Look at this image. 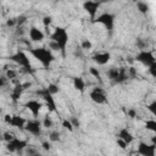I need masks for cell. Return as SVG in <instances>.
<instances>
[{
    "instance_id": "6da1fadb",
    "label": "cell",
    "mask_w": 156,
    "mask_h": 156,
    "mask_svg": "<svg viewBox=\"0 0 156 156\" xmlns=\"http://www.w3.org/2000/svg\"><path fill=\"white\" fill-rule=\"evenodd\" d=\"M28 50L34 56V58H37L45 68H49L51 62L55 60V56L52 55L51 50H49L46 48H33V49H28Z\"/></svg>"
},
{
    "instance_id": "7a4b0ae2",
    "label": "cell",
    "mask_w": 156,
    "mask_h": 156,
    "mask_svg": "<svg viewBox=\"0 0 156 156\" xmlns=\"http://www.w3.org/2000/svg\"><path fill=\"white\" fill-rule=\"evenodd\" d=\"M50 38H51V41L54 44H56L58 50L65 56L66 55V46H67V43H68V34H67L66 29L62 28V27H56L54 33L50 35Z\"/></svg>"
},
{
    "instance_id": "3957f363",
    "label": "cell",
    "mask_w": 156,
    "mask_h": 156,
    "mask_svg": "<svg viewBox=\"0 0 156 156\" xmlns=\"http://www.w3.org/2000/svg\"><path fill=\"white\" fill-rule=\"evenodd\" d=\"M10 60L13 61V62H16L17 65L22 66L23 69H24L26 72L33 73V69H32V66H30V61H29L28 56L26 55V52H23V51H18V52H16L15 55L10 56Z\"/></svg>"
},
{
    "instance_id": "277c9868",
    "label": "cell",
    "mask_w": 156,
    "mask_h": 156,
    "mask_svg": "<svg viewBox=\"0 0 156 156\" xmlns=\"http://www.w3.org/2000/svg\"><path fill=\"white\" fill-rule=\"evenodd\" d=\"M93 22L95 23H101L106 27V29L111 33L112 29H113V24H115V16L112 13H108V12H105L100 16H98Z\"/></svg>"
},
{
    "instance_id": "5b68a950",
    "label": "cell",
    "mask_w": 156,
    "mask_h": 156,
    "mask_svg": "<svg viewBox=\"0 0 156 156\" xmlns=\"http://www.w3.org/2000/svg\"><path fill=\"white\" fill-rule=\"evenodd\" d=\"M135 60L138 62L143 63L144 66H147V67H150L156 61L154 55H152V52L151 51H146V50H140V52L135 56Z\"/></svg>"
},
{
    "instance_id": "8992f818",
    "label": "cell",
    "mask_w": 156,
    "mask_h": 156,
    "mask_svg": "<svg viewBox=\"0 0 156 156\" xmlns=\"http://www.w3.org/2000/svg\"><path fill=\"white\" fill-rule=\"evenodd\" d=\"M37 94H38L39 96H41V98H43V100L45 101V104H46V106H48L49 111H51V112L56 111V104H55V100H54L52 95L48 91V89H46V88L38 90V91H37Z\"/></svg>"
},
{
    "instance_id": "52a82bcc",
    "label": "cell",
    "mask_w": 156,
    "mask_h": 156,
    "mask_svg": "<svg viewBox=\"0 0 156 156\" xmlns=\"http://www.w3.org/2000/svg\"><path fill=\"white\" fill-rule=\"evenodd\" d=\"M90 99L96 104H105L107 101L106 94L102 88H94L90 91Z\"/></svg>"
},
{
    "instance_id": "ba28073f",
    "label": "cell",
    "mask_w": 156,
    "mask_h": 156,
    "mask_svg": "<svg viewBox=\"0 0 156 156\" xmlns=\"http://www.w3.org/2000/svg\"><path fill=\"white\" fill-rule=\"evenodd\" d=\"M26 146H27V141L26 140H22V139H17V138H15L13 140H11V141H9L6 144V149L10 152L21 151V150L26 149Z\"/></svg>"
},
{
    "instance_id": "9c48e42d",
    "label": "cell",
    "mask_w": 156,
    "mask_h": 156,
    "mask_svg": "<svg viewBox=\"0 0 156 156\" xmlns=\"http://www.w3.org/2000/svg\"><path fill=\"white\" fill-rule=\"evenodd\" d=\"M156 146L154 144H146V143H140L138 146V152L141 156H155Z\"/></svg>"
},
{
    "instance_id": "30bf717a",
    "label": "cell",
    "mask_w": 156,
    "mask_h": 156,
    "mask_svg": "<svg viewBox=\"0 0 156 156\" xmlns=\"http://www.w3.org/2000/svg\"><path fill=\"white\" fill-rule=\"evenodd\" d=\"M100 6V2H96V1H87L83 4V7L84 10L89 13L90 18L94 21L95 20V16H96V12H98V9Z\"/></svg>"
},
{
    "instance_id": "8fae6325",
    "label": "cell",
    "mask_w": 156,
    "mask_h": 156,
    "mask_svg": "<svg viewBox=\"0 0 156 156\" xmlns=\"http://www.w3.org/2000/svg\"><path fill=\"white\" fill-rule=\"evenodd\" d=\"M27 132H29L33 135H39L41 133V127H40V122L34 119V121H28L24 128Z\"/></svg>"
},
{
    "instance_id": "7c38bea8",
    "label": "cell",
    "mask_w": 156,
    "mask_h": 156,
    "mask_svg": "<svg viewBox=\"0 0 156 156\" xmlns=\"http://www.w3.org/2000/svg\"><path fill=\"white\" fill-rule=\"evenodd\" d=\"M24 106L33 113V116L35 118L39 116V112H40V108H41V104L39 101H37V100H29V101L26 102Z\"/></svg>"
},
{
    "instance_id": "4fadbf2b",
    "label": "cell",
    "mask_w": 156,
    "mask_h": 156,
    "mask_svg": "<svg viewBox=\"0 0 156 156\" xmlns=\"http://www.w3.org/2000/svg\"><path fill=\"white\" fill-rule=\"evenodd\" d=\"M9 124L12 126V127H15V128L23 129V128H26L27 122H26V119H24L23 117H21V116H11V118H10V121H9Z\"/></svg>"
},
{
    "instance_id": "5bb4252c",
    "label": "cell",
    "mask_w": 156,
    "mask_h": 156,
    "mask_svg": "<svg viewBox=\"0 0 156 156\" xmlns=\"http://www.w3.org/2000/svg\"><path fill=\"white\" fill-rule=\"evenodd\" d=\"M118 139L123 140L127 145H129V144H132V143H133L134 136L132 135V133H130L127 128H123V129H121V130L118 132Z\"/></svg>"
},
{
    "instance_id": "9a60e30c",
    "label": "cell",
    "mask_w": 156,
    "mask_h": 156,
    "mask_svg": "<svg viewBox=\"0 0 156 156\" xmlns=\"http://www.w3.org/2000/svg\"><path fill=\"white\" fill-rule=\"evenodd\" d=\"M29 38L32 41H41L44 39V33L37 28V27H32L29 29Z\"/></svg>"
},
{
    "instance_id": "2e32d148",
    "label": "cell",
    "mask_w": 156,
    "mask_h": 156,
    "mask_svg": "<svg viewBox=\"0 0 156 156\" xmlns=\"http://www.w3.org/2000/svg\"><path fill=\"white\" fill-rule=\"evenodd\" d=\"M110 57H111L110 52H99V54L93 56V60L98 65H106L110 61Z\"/></svg>"
},
{
    "instance_id": "e0dca14e",
    "label": "cell",
    "mask_w": 156,
    "mask_h": 156,
    "mask_svg": "<svg viewBox=\"0 0 156 156\" xmlns=\"http://www.w3.org/2000/svg\"><path fill=\"white\" fill-rule=\"evenodd\" d=\"M24 90V88H23V84H16V87L12 89V91H11V99L13 100V101H17L20 98H21V95H22V91Z\"/></svg>"
},
{
    "instance_id": "ac0fdd59",
    "label": "cell",
    "mask_w": 156,
    "mask_h": 156,
    "mask_svg": "<svg viewBox=\"0 0 156 156\" xmlns=\"http://www.w3.org/2000/svg\"><path fill=\"white\" fill-rule=\"evenodd\" d=\"M129 78V76H128V68H126V67H119V73H118V77H117V79L115 80V83H123V82H126L127 79Z\"/></svg>"
},
{
    "instance_id": "d6986e66",
    "label": "cell",
    "mask_w": 156,
    "mask_h": 156,
    "mask_svg": "<svg viewBox=\"0 0 156 156\" xmlns=\"http://www.w3.org/2000/svg\"><path fill=\"white\" fill-rule=\"evenodd\" d=\"M73 85L78 91H84V89H85V83L80 77L73 78Z\"/></svg>"
},
{
    "instance_id": "ffe728a7",
    "label": "cell",
    "mask_w": 156,
    "mask_h": 156,
    "mask_svg": "<svg viewBox=\"0 0 156 156\" xmlns=\"http://www.w3.org/2000/svg\"><path fill=\"white\" fill-rule=\"evenodd\" d=\"M118 73H119V68H116V67H112L107 71V78L112 82H115L118 77Z\"/></svg>"
},
{
    "instance_id": "44dd1931",
    "label": "cell",
    "mask_w": 156,
    "mask_h": 156,
    "mask_svg": "<svg viewBox=\"0 0 156 156\" xmlns=\"http://www.w3.org/2000/svg\"><path fill=\"white\" fill-rule=\"evenodd\" d=\"M145 128L156 134V119H149L145 122Z\"/></svg>"
},
{
    "instance_id": "7402d4cb",
    "label": "cell",
    "mask_w": 156,
    "mask_h": 156,
    "mask_svg": "<svg viewBox=\"0 0 156 156\" xmlns=\"http://www.w3.org/2000/svg\"><path fill=\"white\" fill-rule=\"evenodd\" d=\"M26 156H41V155L34 146H28L26 149Z\"/></svg>"
},
{
    "instance_id": "603a6c76",
    "label": "cell",
    "mask_w": 156,
    "mask_h": 156,
    "mask_svg": "<svg viewBox=\"0 0 156 156\" xmlns=\"http://www.w3.org/2000/svg\"><path fill=\"white\" fill-rule=\"evenodd\" d=\"M136 9L139 10V12L141 13H146L149 11V5L146 2H143V1H139L136 2Z\"/></svg>"
},
{
    "instance_id": "cb8c5ba5",
    "label": "cell",
    "mask_w": 156,
    "mask_h": 156,
    "mask_svg": "<svg viewBox=\"0 0 156 156\" xmlns=\"http://www.w3.org/2000/svg\"><path fill=\"white\" fill-rule=\"evenodd\" d=\"M46 89H48V91H49L51 95H55V94L58 93V87H57L56 84H54V83L49 84V85L46 87Z\"/></svg>"
},
{
    "instance_id": "d4e9b609",
    "label": "cell",
    "mask_w": 156,
    "mask_h": 156,
    "mask_svg": "<svg viewBox=\"0 0 156 156\" xmlns=\"http://www.w3.org/2000/svg\"><path fill=\"white\" fill-rule=\"evenodd\" d=\"M43 126L45 127V128H51L52 126H54V122H52V119L46 115L45 117H44V119H43Z\"/></svg>"
},
{
    "instance_id": "484cf974",
    "label": "cell",
    "mask_w": 156,
    "mask_h": 156,
    "mask_svg": "<svg viewBox=\"0 0 156 156\" xmlns=\"http://www.w3.org/2000/svg\"><path fill=\"white\" fill-rule=\"evenodd\" d=\"M146 107H147V110L156 117V100H154V101H151L150 104H147Z\"/></svg>"
},
{
    "instance_id": "4316f807",
    "label": "cell",
    "mask_w": 156,
    "mask_h": 156,
    "mask_svg": "<svg viewBox=\"0 0 156 156\" xmlns=\"http://www.w3.org/2000/svg\"><path fill=\"white\" fill-rule=\"evenodd\" d=\"M50 141H58L60 140V133L58 132H51L49 135Z\"/></svg>"
},
{
    "instance_id": "83f0119b",
    "label": "cell",
    "mask_w": 156,
    "mask_h": 156,
    "mask_svg": "<svg viewBox=\"0 0 156 156\" xmlns=\"http://www.w3.org/2000/svg\"><path fill=\"white\" fill-rule=\"evenodd\" d=\"M62 126H63L66 129H68L69 132L73 130V124H72L71 121H68V119H63V121H62Z\"/></svg>"
},
{
    "instance_id": "f1b7e54d",
    "label": "cell",
    "mask_w": 156,
    "mask_h": 156,
    "mask_svg": "<svg viewBox=\"0 0 156 156\" xmlns=\"http://www.w3.org/2000/svg\"><path fill=\"white\" fill-rule=\"evenodd\" d=\"M90 74L91 76H94L96 79H101V77H100V72L98 71V68H95V67H90Z\"/></svg>"
},
{
    "instance_id": "f546056e",
    "label": "cell",
    "mask_w": 156,
    "mask_h": 156,
    "mask_svg": "<svg viewBox=\"0 0 156 156\" xmlns=\"http://www.w3.org/2000/svg\"><path fill=\"white\" fill-rule=\"evenodd\" d=\"M91 43L88 40V39H84L83 41H82V49H84V50H89V49H91Z\"/></svg>"
},
{
    "instance_id": "4dcf8cb0",
    "label": "cell",
    "mask_w": 156,
    "mask_h": 156,
    "mask_svg": "<svg viewBox=\"0 0 156 156\" xmlns=\"http://www.w3.org/2000/svg\"><path fill=\"white\" fill-rule=\"evenodd\" d=\"M128 76H129V78H132V79L136 78V69H135L134 67H129V68H128Z\"/></svg>"
},
{
    "instance_id": "1f68e13d",
    "label": "cell",
    "mask_w": 156,
    "mask_h": 156,
    "mask_svg": "<svg viewBox=\"0 0 156 156\" xmlns=\"http://www.w3.org/2000/svg\"><path fill=\"white\" fill-rule=\"evenodd\" d=\"M16 72L13 71V69H7L6 71V78L7 79H13V78H16Z\"/></svg>"
},
{
    "instance_id": "d6a6232c",
    "label": "cell",
    "mask_w": 156,
    "mask_h": 156,
    "mask_svg": "<svg viewBox=\"0 0 156 156\" xmlns=\"http://www.w3.org/2000/svg\"><path fill=\"white\" fill-rule=\"evenodd\" d=\"M149 73L152 76V77H155L156 78V61L149 67Z\"/></svg>"
},
{
    "instance_id": "836d02e7",
    "label": "cell",
    "mask_w": 156,
    "mask_h": 156,
    "mask_svg": "<svg viewBox=\"0 0 156 156\" xmlns=\"http://www.w3.org/2000/svg\"><path fill=\"white\" fill-rule=\"evenodd\" d=\"M51 22H52V17H51V16H45V17L43 18V24H44L45 27L50 26Z\"/></svg>"
},
{
    "instance_id": "e575fe53",
    "label": "cell",
    "mask_w": 156,
    "mask_h": 156,
    "mask_svg": "<svg viewBox=\"0 0 156 156\" xmlns=\"http://www.w3.org/2000/svg\"><path fill=\"white\" fill-rule=\"evenodd\" d=\"M15 139V136L11 134V133H9V132H6V133H4V140L5 141H11V140H13Z\"/></svg>"
},
{
    "instance_id": "d590c367",
    "label": "cell",
    "mask_w": 156,
    "mask_h": 156,
    "mask_svg": "<svg viewBox=\"0 0 156 156\" xmlns=\"http://www.w3.org/2000/svg\"><path fill=\"white\" fill-rule=\"evenodd\" d=\"M17 23V20L16 18H10V20H7V22H6V26H9V27H12V26H15Z\"/></svg>"
},
{
    "instance_id": "8d00e7d4",
    "label": "cell",
    "mask_w": 156,
    "mask_h": 156,
    "mask_svg": "<svg viewBox=\"0 0 156 156\" xmlns=\"http://www.w3.org/2000/svg\"><path fill=\"white\" fill-rule=\"evenodd\" d=\"M127 115L130 117V118H134L135 116H136V111L134 110V108H130V110H128V112H127Z\"/></svg>"
},
{
    "instance_id": "74e56055",
    "label": "cell",
    "mask_w": 156,
    "mask_h": 156,
    "mask_svg": "<svg viewBox=\"0 0 156 156\" xmlns=\"http://www.w3.org/2000/svg\"><path fill=\"white\" fill-rule=\"evenodd\" d=\"M16 20H17V24L21 26L23 22H26V16H18Z\"/></svg>"
},
{
    "instance_id": "f35d334b",
    "label": "cell",
    "mask_w": 156,
    "mask_h": 156,
    "mask_svg": "<svg viewBox=\"0 0 156 156\" xmlns=\"http://www.w3.org/2000/svg\"><path fill=\"white\" fill-rule=\"evenodd\" d=\"M69 121H71V123L73 124V127H79V121H78L76 117H72Z\"/></svg>"
},
{
    "instance_id": "ab89813d",
    "label": "cell",
    "mask_w": 156,
    "mask_h": 156,
    "mask_svg": "<svg viewBox=\"0 0 156 156\" xmlns=\"http://www.w3.org/2000/svg\"><path fill=\"white\" fill-rule=\"evenodd\" d=\"M117 144L119 145V147H121V149H126V147H127V144H126L123 140H121V139H118V140H117Z\"/></svg>"
},
{
    "instance_id": "60d3db41",
    "label": "cell",
    "mask_w": 156,
    "mask_h": 156,
    "mask_svg": "<svg viewBox=\"0 0 156 156\" xmlns=\"http://www.w3.org/2000/svg\"><path fill=\"white\" fill-rule=\"evenodd\" d=\"M41 146H43L44 150H50V147H51V145H50L49 141H44V143L41 144Z\"/></svg>"
},
{
    "instance_id": "b9f144b4",
    "label": "cell",
    "mask_w": 156,
    "mask_h": 156,
    "mask_svg": "<svg viewBox=\"0 0 156 156\" xmlns=\"http://www.w3.org/2000/svg\"><path fill=\"white\" fill-rule=\"evenodd\" d=\"M136 44H138L139 49H141V50H143V49L145 48V44H144V43L141 41V39H138V40H136Z\"/></svg>"
},
{
    "instance_id": "7bdbcfd3",
    "label": "cell",
    "mask_w": 156,
    "mask_h": 156,
    "mask_svg": "<svg viewBox=\"0 0 156 156\" xmlns=\"http://www.w3.org/2000/svg\"><path fill=\"white\" fill-rule=\"evenodd\" d=\"M151 143H152V144H154V145L156 146V134H155V135H154V136L151 138Z\"/></svg>"
},
{
    "instance_id": "ee69618b",
    "label": "cell",
    "mask_w": 156,
    "mask_h": 156,
    "mask_svg": "<svg viewBox=\"0 0 156 156\" xmlns=\"http://www.w3.org/2000/svg\"><path fill=\"white\" fill-rule=\"evenodd\" d=\"M136 156H141V155H136Z\"/></svg>"
}]
</instances>
